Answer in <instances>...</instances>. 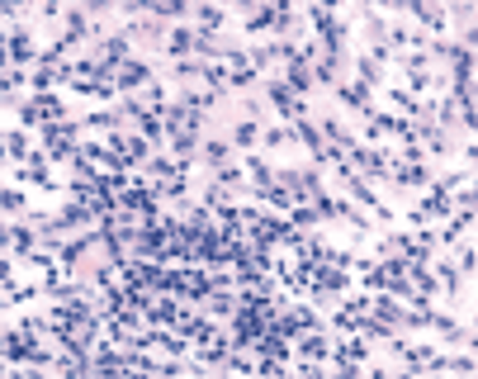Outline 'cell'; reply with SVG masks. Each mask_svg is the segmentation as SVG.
I'll return each mask as SVG.
<instances>
[{"label":"cell","instance_id":"cell-1","mask_svg":"<svg viewBox=\"0 0 478 379\" xmlns=\"http://www.w3.org/2000/svg\"><path fill=\"white\" fill-rule=\"evenodd\" d=\"M14 114H20V124H24V128H47V124H57V119H72V109H67V100H62L57 90L29 95V100L14 109Z\"/></svg>","mask_w":478,"mask_h":379},{"label":"cell","instance_id":"cell-2","mask_svg":"<svg viewBox=\"0 0 478 379\" xmlns=\"http://www.w3.org/2000/svg\"><path fill=\"white\" fill-rule=\"evenodd\" d=\"M38 39L29 24H5V67H38Z\"/></svg>","mask_w":478,"mask_h":379},{"label":"cell","instance_id":"cell-3","mask_svg":"<svg viewBox=\"0 0 478 379\" xmlns=\"http://www.w3.org/2000/svg\"><path fill=\"white\" fill-rule=\"evenodd\" d=\"M260 90H266L270 109H275L285 124H294V119H303V114H312V109H308V100H299V95H294V90H289L275 72H270V76H260Z\"/></svg>","mask_w":478,"mask_h":379},{"label":"cell","instance_id":"cell-4","mask_svg":"<svg viewBox=\"0 0 478 379\" xmlns=\"http://www.w3.org/2000/svg\"><path fill=\"white\" fill-rule=\"evenodd\" d=\"M370 313H374V318L379 323H388L393 327V332H412V327H407V318H412V308H403L398 299H393V294L388 289H370Z\"/></svg>","mask_w":478,"mask_h":379},{"label":"cell","instance_id":"cell-5","mask_svg":"<svg viewBox=\"0 0 478 379\" xmlns=\"http://www.w3.org/2000/svg\"><path fill=\"white\" fill-rule=\"evenodd\" d=\"M175 332L185 337V341H194V346H200V341H218V337H223V327H218V318H209L204 308H190L185 318H180V327H175Z\"/></svg>","mask_w":478,"mask_h":379},{"label":"cell","instance_id":"cell-6","mask_svg":"<svg viewBox=\"0 0 478 379\" xmlns=\"http://www.w3.org/2000/svg\"><path fill=\"white\" fill-rule=\"evenodd\" d=\"M152 62H142V57H128L124 67H119V76H114V86H119V95H142L147 86H152Z\"/></svg>","mask_w":478,"mask_h":379},{"label":"cell","instance_id":"cell-7","mask_svg":"<svg viewBox=\"0 0 478 379\" xmlns=\"http://www.w3.org/2000/svg\"><path fill=\"white\" fill-rule=\"evenodd\" d=\"M332 95H337L346 109H355V119H374V109H379V105H374V90H370V86H360L355 76H351V81H341Z\"/></svg>","mask_w":478,"mask_h":379},{"label":"cell","instance_id":"cell-8","mask_svg":"<svg viewBox=\"0 0 478 379\" xmlns=\"http://www.w3.org/2000/svg\"><path fill=\"white\" fill-rule=\"evenodd\" d=\"M29 252H38V228H29L24 219H5V256L24 261Z\"/></svg>","mask_w":478,"mask_h":379},{"label":"cell","instance_id":"cell-9","mask_svg":"<svg viewBox=\"0 0 478 379\" xmlns=\"http://www.w3.org/2000/svg\"><path fill=\"white\" fill-rule=\"evenodd\" d=\"M233 157H237L233 138H218V134H209V138L200 142V161H204V171H209V176H213V171H223V167H233Z\"/></svg>","mask_w":478,"mask_h":379},{"label":"cell","instance_id":"cell-10","mask_svg":"<svg viewBox=\"0 0 478 379\" xmlns=\"http://www.w3.org/2000/svg\"><path fill=\"white\" fill-rule=\"evenodd\" d=\"M412 20L422 24V34H436V39H445V29H450V20H445V5H426V0H412V5H403Z\"/></svg>","mask_w":478,"mask_h":379},{"label":"cell","instance_id":"cell-11","mask_svg":"<svg viewBox=\"0 0 478 379\" xmlns=\"http://www.w3.org/2000/svg\"><path fill=\"white\" fill-rule=\"evenodd\" d=\"M294 356L327 366V360H332V332H299L294 337Z\"/></svg>","mask_w":478,"mask_h":379},{"label":"cell","instance_id":"cell-12","mask_svg":"<svg viewBox=\"0 0 478 379\" xmlns=\"http://www.w3.org/2000/svg\"><path fill=\"white\" fill-rule=\"evenodd\" d=\"M275 76H279V81H285V86H289L294 95H299V100H308V95H312V62H303V57H294V62H289V67H279Z\"/></svg>","mask_w":478,"mask_h":379},{"label":"cell","instance_id":"cell-13","mask_svg":"<svg viewBox=\"0 0 478 379\" xmlns=\"http://www.w3.org/2000/svg\"><path fill=\"white\" fill-rule=\"evenodd\" d=\"M351 67H355L360 86H370V90H384V86H388V67H384V62H374L370 53H355Z\"/></svg>","mask_w":478,"mask_h":379},{"label":"cell","instance_id":"cell-14","mask_svg":"<svg viewBox=\"0 0 478 379\" xmlns=\"http://www.w3.org/2000/svg\"><path fill=\"white\" fill-rule=\"evenodd\" d=\"M469 233H474V209H455L450 219H445V228H436V242L455 246V242H465Z\"/></svg>","mask_w":478,"mask_h":379},{"label":"cell","instance_id":"cell-15","mask_svg":"<svg viewBox=\"0 0 478 379\" xmlns=\"http://www.w3.org/2000/svg\"><path fill=\"white\" fill-rule=\"evenodd\" d=\"M67 90L81 95V100H100V105H114V100H119V86H109V81H86V76H72Z\"/></svg>","mask_w":478,"mask_h":379},{"label":"cell","instance_id":"cell-16","mask_svg":"<svg viewBox=\"0 0 478 379\" xmlns=\"http://www.w3.org/2000/svg\"><path fill=\"white\" fill-rule=\"evenodd\" d=\"M318 128H322V138L332 142V147H341V152H351V147L360 142V138H355V128L346 124V119H337V114H322Z\"/></svg>","mask_w":478,"mask_h":379},{"label":"cell","instance_id":"cell-17","mask_svg":"<svg viewBox=\"0 0 478 379\" xmlns=\"http://www.w3.org/2000/svg\"><path fill=\"white\" fill-rule=\"evenodd\" d=\"M166 62H185V57H194V29H185V24H171L166 29V53H161Z\"/></svg>","mask_w":478,"mask_h":379},{"label":"cell","instance_id":"cell-18","mask_svg":"<svg viewBox=\"0 0 478 379\" xmlns=\"http://www.w3.org/2000/svg\"><path fill=\"white\" fill-rule=\"evenodd\" d=\"M227 14L223 5H194V29H204V34H227Z\"/></svg>","mask_w":478,"mask_h":379},{"label":"cell","instance_id":"cell-19","mask_svg":"<svg viewBox=\"0 0 478 379\" xmlns=\"http://www.w3.org/2000/svg\"><path fill=\"white\" fill-rule=\"evenodd\" d=\"M29 157H34V147H29V134L10 124V128H5V161H10V167H24Z\"/></svg>","mask_w":478,"mask_h":379},{"label":"cell","instance_id":"cell-20","mask_svg":"<svg viewBox=\"0 0 478 379\" xmlns=\"http://www.w3.org/2000/svg\"><path fill=\"white\" fill-rule=\"evenodd\" d=\"M260 147H266V152H285V147H299V134H294V124L260 128Z\"/></svg>","mask_w":478,"mask_h":379},{"label":"cell","instance_id":"cell-21","mask_svg":"<svg viewBox=\"0 0 478 379\" xmlns=\"http://www.w3.org/2000/svg\"><path fill=\"white\" fill-rule=\"evenodd\" d=\"M260 128H266V119H242L237 114V124H233V147L237 152H252V147L260 142Z\"/></svg>","mask_w":478,"mask_h":379},{"label":"cell","instance_id":"cell-22","mask_svg":"<svg viewBox=\"0 0 478 379\" xmlns=\"http://www.w3.org/2000/svg\"><path fill=\"white\" fill-rule=\"evenodd\" d=\"M252 86H260V72L252 67V62H233V67H227V90L246 95Z\"/></svg>","mask_w":478,"mask_h":379},{"label":"cell","instance_id":"cell-23","mask_svg":"<svg viewBox=\"0 0 478 379\" xmlns=\"http://www.w3.org/2000/svg\"><path fill=\"white\" fill-rule=\"evenodd\" d=\"M204 313H209V318H233V313H237V289H218V294H209V299H204Z\"/></svg>","mask_w":478,"mask_h":379},{"label":"cell","instance_id":"cell-24","mask_svg":"<svg viewBox=\"0 0 478 379\" xmlns=\"http://www.w3.org/2000/svg\"><path fill=\"white\" fill-rule=\"evenodd\" d=\"M0 204H5V219H24V213H29V194L5 180V190H0Z\"/></svg>","mask_w":478,"mask_h":379},{"label":"cell","instance_id":"cell-25","mask_svg":"<svg viewBox=\"0 0 478 379\" xmlns=\"http://www.w3.org/2000/svg\"><path fill=\"white\" fill-rule=\"evenodd\" d=\"M147 14H152V20H161V24H166V20L180 24V20H190L194 10H190V5H180V0H161V5H147Z\"/></svg>","mask_w":478,"mask_h":379},{"label":"cell","instance_id":"cell-26","mask_svg":"<svg viewBox=\"0 0 478 379\" xmlns=\"http://www.w3.org/2000/svg\"><path fill=\"white\" fill-rule=\"evenodd\" d=\"M455 246H459L455 266H459V275H465V280H469V285H474V271H478V252H474V233H469L465 242H455Z\"/></svg>","mask_w":478,"mask_h":379},{"label":"cell","instance_id":"cell-27","mask_svg":"<svg viewBox=\"0 0 478 379\" xmlns=\"http://www.w3.org/2000/svg\"><path fill=\"white\" fill-rule=\"evenodd\" d=\"M38 294H43V285H14V280H10V285H5V308L34 304V299H38Z\"/></svg>","mask_w":478,"mask_h":379}]
</instances>
